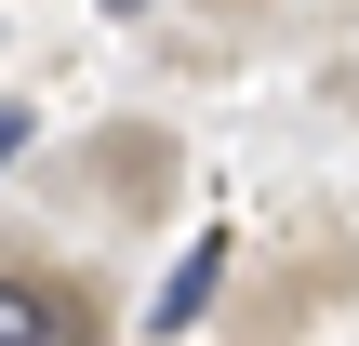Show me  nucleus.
Listing matches in <instances>:
<instances>
[{
	"label": "nucleus",
	"instance_id": "f03ea898",
	"mask_svg": "<svg viewBox=\"0 0 359 346\" xmlns=\"http://www.w3.org/2000/svg\"><path fill=\"white\" fill-rule=\"evenodd\" d=\"M226 293V240H187V267H173V293H147V333H200V307Z\"/></svg>",
	"mask_w": 359,
	"mask_h": 346
},
{
	"label": "nucleus",
	"instance_id": "20e7f679",
	"mask_svg": "<svg viewBox=\"0 0 359 346\" xmlns=\"http://www.w3.org/2000/svg\"><path fill=\"white\" fill-rule=\"evenodd\" d=\"M107 13H147V0H107Z\"/></svg>",
	"mask_w": 359,
	"mask_h": 346
},
{
	"label": "nucleus",
	"instance_id": "f257e3e1",
	"mask_svg": "<svg viewBox=\"0 0 359 346\" xmlns=\"http://www.w3.org/2000/svg\"><path fill=\"white\" fill-rule=\"evenodd\" d=\"M0 346H80L67 280H0Z\"/></svg>",
	"mask_w": 359,
	"mask_h": 346
},
{
	"label": "nucleus",
	"instance_id": "7ed1b4c3",
	"mask_svg": "<svg viewBox=\"0 0 359 346\" xmlns=\"http://www.w3.org/2000/svg\"><path fill=\"white\" fill-rule=\"evenodd\" d=\"M13 160H27V107L0 93V173H13Z\"/></svg>",
	"mask_w": 359,
	"mask_h": 346
}]
</instances>
